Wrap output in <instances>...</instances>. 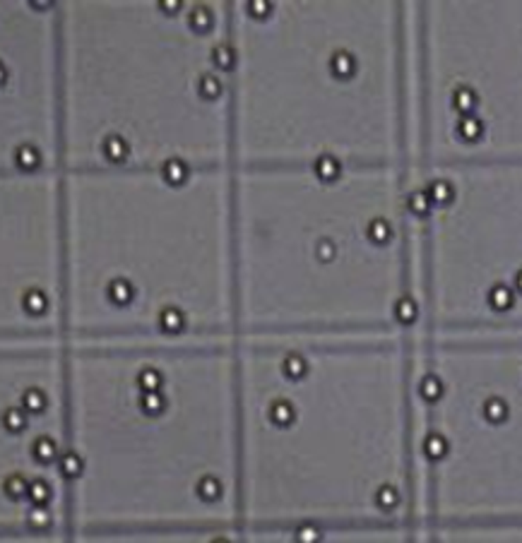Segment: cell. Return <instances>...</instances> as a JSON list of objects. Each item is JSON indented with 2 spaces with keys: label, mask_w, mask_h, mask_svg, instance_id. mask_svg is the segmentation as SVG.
Returning <instances> with one entry per match:
<instances>
[{
  "label": "cell",
  "mask_w": 522,
  "mask_h": 543,
  "mask_svg": "<svg viewBox=\"0 0 522 543\" xmlns=\"http://www.w3.org/2000/svg\"><path fill=\"white\" fill-rule=\"evenodd\" d=\"M294 392L267 404L280 438L277 486L284 510L330 515L393 500L397 457L395 363L378 354L289 361Z\"/></svg>",
  "instance_id": "cell-1"
}]
</instances>
